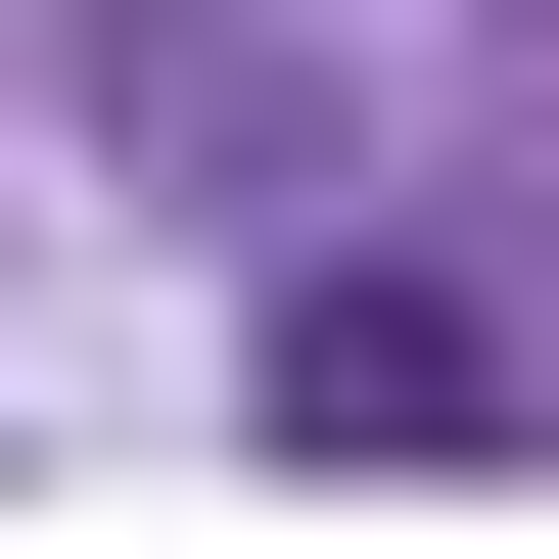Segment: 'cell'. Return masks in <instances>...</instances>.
Returning <instances> with one entry per match:
<instances>
[{
  "mask_svg": "<svg viewBox=\"0 0 559 559\" xmlns=\"http://www.w3.org/2000/svg\"><path fill=\"white\" fill-rule=\"evenodd\" d=\"M466 419H513L466 280H280V466H466Z\"/></svg>",
  "mask_w": 559,
  "mask_h": 559,
  "instance_id": "6da1fadb",
  "label": "cell"
}]
</instances>
